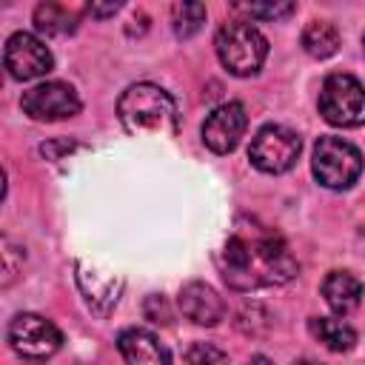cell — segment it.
Instances as JSON below:
<instances>
[{
	"label": "cell",
	"mask_w": 365,
	"mask_h": 365,
	"mask_svg": "<svg viewBox=\"0 0 365 365\" xmlns=\"http://www.w3.org/2000/svg\"><path fill=\"white\" fill-rule=\"evenodd\" d=\"M217 265L222 279L237 291L285 285L299 271L285 240L257 217H240L234 222L217 254Z\"/></svg>",
	"instance_id": "cell-1"
},
{
	"label": "cell",
	"mask_w": 365,
	"mask_h": 365,
	"mask_svg": "<svg viewBox=\"0 0 365 365\" xmlns=\"http://www.w3.org/2000/svg\"><path fill=\"white\" fill-rule=\"evenodd\" d=\"M120 123L137 137H171L177 134V103L154 83H134L117 100Z\"/></svg>",
	"instance_id": "cell-2"
},
{
	"label": "cell",
	"mask_w": 365,
	"mask_h": 365,
	"mask_svg": "<svg viewBox=\"0 0 365 365\" xmlns=\"http://www.w3.org/2000/svg\"><path fill=\"white\" fill-rule=\"evenodd\" d=\"M217 57L220 63L237 74V77H248L257 74L268 57V40L259 34V29H254L245 20H234L225 23L217 31Z\"/></svg>",
	"instance_id": "cell-3"
},
{
	"label": "cell",
	"mask_w": 365,
	"mask_h": 365,
	"mask_svg": "<svg viewBox=\"0 0 365 365\" xmlns=\"http://www.w3.org/2000/svg\"><path fill=\"white\" fill-rule=\"evenodd\" d=\"M314 177L334 191L351 188L362 171V154L342 137H319L314 145Z\"/></svg>",
	"instance_id": "cell-4"
},
{
	"label": "cell",
	"mask_w": 365,
	"mask_h": 365,
	"mask_svg": "<svg viewBox=\"0 0 365 365\" xmlns=\"http://www.w3.org/2000/svg\"><path fill=\"white\" fill-rule=\"evenodd\" d=\"M319 114L339 128L365 123V86L351 74H331L319 91Z\"/></svg>",
	"instance_id": "cell-5"
},
{
	"label": "cell",
	"mask_w": 365,
	"mask_h": 365,
	"mask_svg": "<svg viewBox=\"0 0 365 365\" xmlns=\"http://www.w3.org/2000/svg\"><path fill=\"white\" fill-rule=\"evenodd\" d=\"M299 151H302V143H299L297 131H291L285 125H262L251 140L248 157L259 171L282 174L297 163Z\"/></svg>",
	"instance_id": "cell-6"
},
{
	"label": "cell",
	"mask_w": 365,
	"mask_h": 365,
	"mask_svg": "<svg viewBox=\"0 0 365 365\" xmlns=\"http://www.w3.org/2000/svg\"><path fill=\"white\" fill-rule=\"evenodd\" d=\"M9 342L20 356L29 359H48L60 351L63 336L57 325L40 314H17L9 322Z\"/></svg>",
	"instance_id": "cell-7"
},
{
	"label": "cell",
	"mask_w": 365,
	"mask_h": 365,
	"mask_svg": "<svg viewBox=\"0 0 365 365\" xmlns=\"http://www.w3.org/2000/svg\"><path fill=\"white\" fill-rule=\"evenodd\" d=\"M20 106L31 120L54 123V120L74 117L80 111V97L68 83H57L54 80V83H40V86L23 91Z\"/></svg>",
	"instance_id": "cell-8"
},
{
	"label": "cell",
	"mask_w": 365,
	"mask_h": 365,
	"mask_svg": "<svg viewBox=\"0 0 365 365\" xmlns=\"http://www.w3.org/2000/svg\"><path fill=\"white\" fill-rule=\"evenodd\" d=\"M3 60H6V68L14 80H34V77H43L51 71L54 66V57L51 51L46 48L43 40H37L34 34L29 31H17L6 40V51H3Z\"/></svg>",
	"instance_id": "cell-9"
},
{
	"label": "cell",
	"mask_w": 365,
	"mask_h": 365,
	"mask_svg": "<svg viewBox=\"0 0 365 365\" xmlns=\"http://www.w3.org/2000/svg\"><path fill=\"white\" fill-rule=\"evenodd\" d=\"M245 125H248L245 108L240 103H222V106H217L205 117V123H202V143L214 154H228V151L237 148L240 137L245 134Z\"/></svg>",
	"instance_id": "cell-10"
},
{
	"label": "cell",
	"mask_w": 365,
	"mask_h": 365,
	"mask_svg": "<svg viewBox=\"0 0 365 365\" xmlns=\"http://www.w3.org/2000/svg\"><path fill=\"white\" fill-rule=\"evenodd\" d=\"M117 348L125 365H171L168 348L145 328H125L117 336Z\"/></svg>",
	"instance_id": "cell-11"
},
{
	"label": "cell",
	"mask_w": 365,
	"mask_h": 365,
	"mask_svg": "<svg viewBox=\"0 0 365 365\" xmlns=\"http://www.w3.org/2000/svg\"><path fill=\"white\" fill-rule=\"evenodd\" d=\"M180 311L191 322L211 328V325H217L225 317V302H222V297L211 285H205V282H188L180 291Z\"/></svg>",
	"instance_id": "cell-12"
},
{
	"label": "cell",
	"mask_w": 365,
	"mask_h": 365,
	"mask_svg": "<svg viewBox=\"0 0 365 365\" xmlns=\"http://www.w3.org/2000/svg\"><path fill=\"white\" fill-rule=\"evenodd\" d=\"M322 297L334 314H351L362 299V282L351 271H331L322 279Z\"/></svg>",
	"instance_id": "cell-13"
},
{
	"label": "cell",
	"mask_w": 365,
	"mask_h": 365,
	"mask_svg": "<svg viewBox=\"0 0 365 365\" xmlns=\"http://www.w3.org/2000/svg\"><path fill=\"white\" fill-rule=\"evenodd\" d=\"M308 328H311V334L328 348V351H336V354H342V351H351L354 348V342H356V331L345 322V319H334V317H314L311 322H308Z\"/></svg>",
	"instance_id": "cell-14"
},
{
	"label": "cell",
	"mask_w": 365,
	"mask_h": 365,
	"mask_svg": "<svg viewBox=\"0 0 365 365\" xmlns=\"http://www.w3.org/2000/svg\"><path fill=\"white\" fill-rule=\"evenodd\" d=\"M80 11L68 9L66 3H40L34 9V26L43 34H68L77 29Z\"/></svg>",
	"instance_id": "cell-15"
},
{
	"label": "cell",
	"mask_w": 365,
	"mask_h": 365,
	"mask_svg": "<svg viewBox=\"0 0 365 365\" xmlns=\"http://www.w3.org/2000/svg\"><path fill=\"white\" fill-rule=\"evenodd\" d=\"M302 48H305L311 57H317V60L331 57V54L339 48V31H336V26H331V23H325V20L308 23L305 31H302Z\"/></svg>",
	"instance_id": "cell-16"
},
{
	"label": "cell",
	"mask_w": 365,
	"mask_h": 365,
	"mask_svg": "<svg viewBox=\"0 0 365 365\" xmlns=\"http://www.w3.org/2000/svg\"><path fill=\"white\" fill-rule=\"evenodd\" d=\"M171 23H174V34L188 40V37H194L202 29L205 6L202 3H174L171 6Z\"/></svg>",
	"instance_id": "cell-17"
},
{
	"label": "cell",
	"mask_w": 365,
	"mask_h": 365,
	"mask_svg": "<svg viewBox=\"0 0 365 365\" xmlns=\"http://www.w3.org/2000/svg\"><path fill=\"white\" fill-rule=\"evenodd\" d=\"M231 9L248 14L251 20H279V17H288L297 6L294 3H234Z\"/></svg>",
	"instance_id": "cell-18"
},
{
	"label": "cell",
	"mask_w": 365,
	"mask_h": 365,
	"mask_svg": "<svg viewBox=\"0 0 365 365\" xmlns=\"http://www.w3.org/2000/svg\"><path fill=\"white\" fill-rule=\"evenodd\" d=\"M188 365H228V354L211 342H194L188 348Z\"/></svg>",
	"instance_id": "cell-19"
},
{
	"label": "cell",
	"mask_w": 365,
	"mask_h": 365,
	"mask_svg": "<svg viewBox=\"0 0 365 365\" xmlns=\"http://www.w3.org/2000/svg\"><path fill=\"white\" fill-rule=\"evenodd\" d=\"M120 9V3H108V6H97V3H91L88 6V11L94 14V17H106V14H114Z\"/></svg>",
	"instance_id": "cell-20"
},
{
	"label": "cell",
	"mask_w": 365,
	"mask_h": 365,
	"mask_svg": "<svg viewBox=\"0 0 365 365\" xmlns=\"http://www.w3.org/2000/svg\"><path fill=\"white\" fill-rule=\"evenodd\" d=\"M248 365H271V362H268V359H265V356H254V359H251V362H248Z\"/></svg>",
	"instance_id": "cell-21"
},
{
	"label": "cell",
	"mask_w": 365,
	"mask_h": 365,
	"mask_svg": "<svg viewBox=\"0 0 365 365\" xmlns=\"http://www.w3.org/2000/svg\"><path fill=\"white\" fill-rule=\"evenodd\" d=\"M294 365H325V362H317V359H299V362H294Z\"/></svg>",
	"instance_id": "cell-22"
},
{
	"label": "cell",
	"mask_w": 365,
	"mask_h": 365,
	"mask_svg": "<svg viewBox=\"0 0 365 365\" xmlns=\"http://www.w3.org/2000/svg\"><path fill=\"white\" fill-rule=\"evenodd\" d=\"M362 48H365V34H362Z\"/></svg>",
	"instance_id": "cell-23"
}]
</instances>
